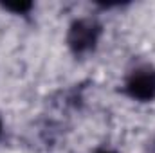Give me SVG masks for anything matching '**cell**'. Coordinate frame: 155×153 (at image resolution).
I'll list each match as a JSON object with an SVG mask.
<instances>
[{
  "label": "cell",
  "instance_id": "6da1fadb",
  "mask_svg": "<svg viewBox=\"0 0 155 153\" xmlns=\"http://www.w3.org/2000/svg\"><path fill=\"white\" fill-rule=\"evenodd\" d=\"M103 27L94 18H79L74 20L67 33V45L74 56H85L97 47Z\"/></svg>",
  "mask_w": 155,
  "mask_h": 153
},
{
  "label": "cell",
  "instance_id": "7a4b0ae2",
  "mask_svg": "<svg viewBox=\"0 0 155 153\" xmlns=\"http://www.w3.org/2000/svg\"><path fill=\"white\" fill-rule=\"evenodd\" d=\"M124 92L128 97L139 103H150L155 99V67L150 63L137 65L124 81Z\"/></svg>",
  "mask_w": 155,
  "mask_h": 153
},
{
  "label": "cell",
  "instance_id": "3957f363",
  "mask_svg": "<svg viewBox=\"0 0 155 153\" xmlns=\"http://www.w3.org/2000/svg\"><path fill=\"white\" fill-rule=\"evenodd\" d=\"M2 7L15 15H27L33 9V2H4Z\"/></svg>",
  "mask_w": 155,
  "mask_h": 153
},
{
  "label": "cell",
  "instance_id": "277c9868",
  "mask_svg": "<svg viewBox=\"0 0 155 153\" xmlns=\"http://www.w3.org/2000/svg\"><path fill=\"white\" fill-rule=\"evenodd\" d=\"M2 130H4V124H2V119H0V137H2Z\"/></svg>",
  "mask_w": 155,
  "mask_h": 153
},
{
  "label": "cell",
  "instance_id": "5b68a950",
  "mask_svg": "<svg viewBox=\"0 0 155 153\" xmlns=\"http://www.w3.org/2000/svg\"><path fill=\"white\" fill-rule=\"evenodd\" d=\"M97 153H114V151H97Z\"/></svg>",
  "mask_w": 155,
  "mask_h": 153
}]
</instances>
